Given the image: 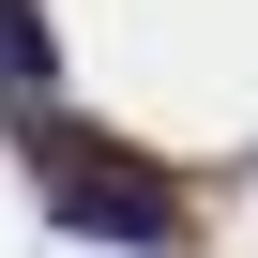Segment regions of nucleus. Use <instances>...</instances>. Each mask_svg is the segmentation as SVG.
Segmentation results:
<instances>
[{"label": "nucleus", "instance_id": "obj_1", "mask_svg": "<svg viewBox=\"0 0 258 258\" xmlns=\"http://www.w3.org/2000/svg\"><path fill=\"white\" fill-rule=\"evenodd\" d=\"M16 152H31V198H46L61 243H106V258H182L198 243L182 167H152L137 137H106V121H76V106H31Z\"/></svg>", "mask_w": 258, "mask_h": 258}, {"label": "nucleus", "instance_id": "obj_2", "mask_svg": "<svg viewBox=\"0 0 258 258\" xmlns=\"http://www.w3.org/2000/svg\"><path fill=\"white\" fill-rule=\"evenodd\" d=\"M0 91H46V0H0Z\"/></svg>", "mask_w": 258, "mask_h": 258}]
</instances>
